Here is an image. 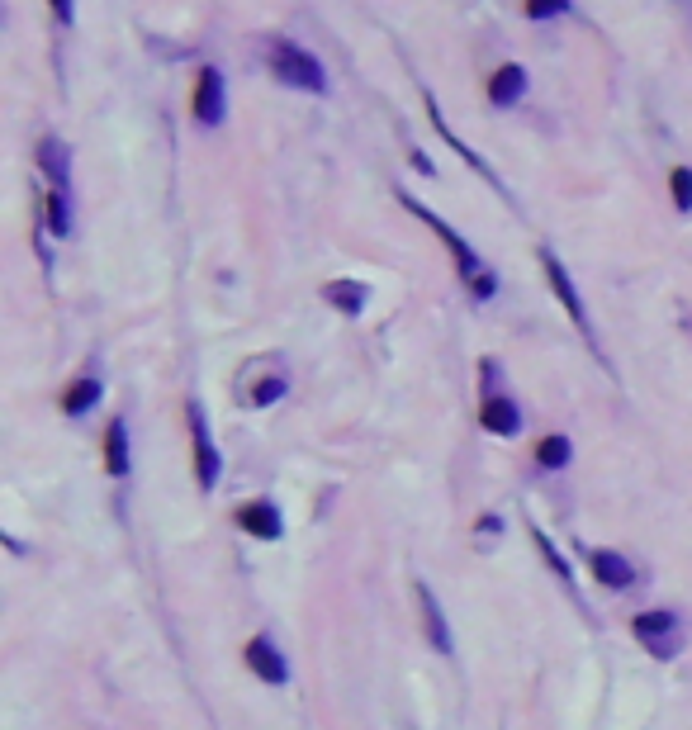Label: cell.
<instances>
[{"instance_id":"6da1fadb","label":"cell","mask_w":692,"mask_h":730,"mask_svg":"<svg viewBox=\"0 0 692 730\" xmlns=\"http://www.w3.org/2000/svg\"><path fill=\"white\" fill-rule=\"evenodd\" d=\"M403 204H408V209H413V214H418L422 223H427V228H432V233H437L441 242H446V247H451V256H456V266H460V275H465V285H470V294L474 299H493V294H498V275L493 271H484V261H479V256L470 252V242L460 238L456 228H451V223H441L437 214H432V209H427V204H418L413 200V195H399Z\"/></svg>"},{"instance_id":"7a4b0ae2","label":"cell","mask_w":692,"mask_h":730,"mask_svg":"<svg viewBox=\"0 0 692 730\" xmlns=\"http://www.w3.org/2000/svg\"><path fill=\"white\" fill-rule=\"evenodd\" d=\"M266 62H271V72L280 86H294V91H313L323 95L328 91V72H323V62L309 53V48H299L290 38H266Z\"/></svg>"},{"instance_id":"3957f363","label":"cell","mask_w":692,"mask_h":730,"mask_svg":"<svg viewBox=\"0 0 692 730\" xmlns=\"http://www.w3.org/2000/svg\"><path fill=\"white\" fill-rule=\"evenodd\" d=\"M636 640L655 659H674L683 650V621L674 612H640L636 617Z\"/></svg>"},{"instance_id":"277c9868","label":"cell","mask_w":692,"mask_h":730,"mask_svg":"<svg viewBox=\"0 0 692 730\" xmlns=\"http://www.w3.org/2000/svg\"><path fill=\"white\" fill-rule=\"evenodd\" d=\"M190 441H195V479H200V489L209 493L214 484H219V446H214V432H209V418H204V408L195 399H190Z\"/></svg>"},{"instance_id":"5b68a950","label":"cell","mask_w":692,"mask_h":730,"mask_svg":"<svg viewBox=\"0 0 692 730\" xmlns=\"http://www.w3.org/2000/svg\"><path fill=\"white\" fill-rule=\"evenodd\" d=\"M190 114L200 119L204 128L223 124L228 114V95H223V76L219 67H200V81H195V100H190Z\"/></svg>"},{"instance_id":"8992f818","label":"cell","mask_w":692,"mask_h":730,"mask_svg":"<svg viewBox=\"0 0 692 730\" xmlns=\"http://www.w3.org/2000/svg\"><path fill=\"white\" fill-rule=\"evenodd\" d=\"M541 266H546V280H550V290H555V299H560V304L569 309V318H574V328H579L583 337H593V328H588V309H583V299H579V290H574L569 271L560 266V256L541 252Z\"/></svg>"},{"instance_id":"52a82bcc","label":"cell","mask_w":692,"mask_h":730,"mask_svg":"<svg viewBox=\"0 0 692 730\" xmlns=\"http://www.w3.org/2000/svg\"><path fill=\"white\" fill-rule=\"evenodd\" d=\"M413 593H418V612H422V631H427V640L437 645L441 655H451V626H446V612H441L437 593H432L427 584H418Z\"/></svg>"},{"instance_id":"ba28073f","label":"cell","mask_w":692,"mask_h":730,"mask_svg":"<svg viewBox=\"0 0 692 730\" xmlns=\"http://www.w3.org/2000/svg\"><path fill=\"white\" fill-rule=\"evenodd\" d=\"M38 166H43V176L53 181V190H72V152H67V143L62 138H43L38 143Z\"/></svg>"},{"instance_id":"9c48e42d","label":"cell","mask_w":692,"mask_h":730,"mask_svg":"<svg viewBox=\"0 0 692 730\" xmlns=\"http://www.w3.org/2000/svg\"><path fill=\"white\" fill-rule=\"evenodd\" d=\"M247 664H252L256 678H266V683H285L290 678V664H285V655L275 650L266 636H252L247 640Z\"/></svg>"},{"instance_id":"30bf717a","label":"cell","mask_w":692,"mask_h":730,"mask_svg":"<svg viewBox=\"0 0 692 730\" xmlns=\"http://www.w3.org/2000/svg\"><path fill=\"white\" fill-rule=\"evenodd\" d=\"M479 422L489 427L493 437H517V427H522V413H517V403L503 399V394H489L484 399V413H479Z\"/></svg>"},{"instance_id":"8fae6325","label":"cell","mask_w":692,"mask_h":730,"mask_svg":"<svg viewBox=\"0 0 692 730\" xmlns=\"http://www.w3.org/2000/svg\"><path fill=\"white\" fill-rule=\"evenodd\" d=\"M593 579L607 588H631L636 584V565L626 555H617V550H598L593 555Z\"/></svg>"},{"instance_id":"7c38bea8","label":"cell","mask_w":692,"mask_h":730,"mask_svg":"<svg viewBox=\"0 0 692 730\" xmlns=\"http://www.w3.org/2000/svg\"><path fill=\"white\" fill-rule=\"evenodd\" d=\"M522 95H527V72H522L517 62H503V67L489 76V100L493 105H517Z\"/></svg>"},{"instance_id":"4fadbf2b","label":"cell","mask_w":692,"mask_h":730,"mask_svg":"<svg viewBox=\"0 0 692 730\" xmlns=\"http://www.w3.org/2000/svg\"><path fill=\"white\" fill-rule=\"evenodd\" d=\"M237 522H242V531H252L261 541L280 536V512H275V503H247V508L237 512Z\"/></svg>"},{"instance_id":"5bb4252c","label":"cell","mask_w":692,"mask_h":730,"mask_svg":"<svg viewBox=\"0 0 692 730\" xmlns=\"http://www.w3.org/2000/svg\"><path fill=\"white\" fill-rule=\"evenodd\" d=\"M323 299H328L332 309H342V313H351V318H356V313L365 309L370 290H365L361 280H328V285H323Z\"/></svg>"},{"instance_id":"9a60e30c","label":"cell","mask_w":692,"mask_h":730,"mask_svg":"<svg viewBox=\"0 0 692 730\" xmlns=\"http://www.w3.org/2000/svg\"><path fill=\"white\" fill-rule=\"evenodd\" d=\"M105 465H110L114 479L128 475V427L119 418L110 422V432H105Z\"/></svg>"},{"instance_id":"2e32d148","label":"cell","mask_w":692,"mask_h":730,"mask_svg":"<svg viewBox=\"0 0 692 730\" xmlns=\"http://www.w3.org/2000/svg\"><path fill=\"white\" fill-rule=\"evenodd\" d=\"M95 403H100V380H76L72 389H67V399H62V408H67L72 418H81V413H91Z\"/></svg>"},{"instance_id":"e0dca14e","label":"cell","mask_w":692,"mask_h":730,"mask_svg":"<svg viewBox=\"0 0 692 730\" xmlns=\"http://www.w3.org/2000/svg\"><path fill=\"white\" fill-rule=\"evenodd\" d=\"M536 465L541 470H565L569 465V437H546L536 446Z\"/></svg>"},{"instance_id":"ac0fdd59","label":"cell","mask_w":692,"mask_h":730,"mask_svg":"<svg viewBox=\"0 0 692 730\" xmlns=\"http://www.w3.org/2000/svg\"><path fill=\"white\" fill-rule=\"evenodd\" d=\"M48 228H53L57 238H67V233H72V204H67V195H62V190H53V195H48Z\"/></svg>"},{"instance_id":"d6986e66","label":"cell","mask_w":692,"mask_h":730,"mask_svg":"<svg viewBox=\"0 0 692 730\" xmlns=\"http://www.w3.org/2000/svg\"><path fill=\"white\" fill-rule=\"evenodd\" d=\"M574 10V0H527V19H560Z\"/></svg>"},{"instance_id":"ffe728a7","label":"cell","mask_w":692,"mask_h":730,"mask_svg":"<svg viewBox=\"0 0 692 730\" xmlns=\"http://www.w3.org/2000/svg\"><path fill=\"white\" fill-rule=\"evenodd\" d=\"M531 536H536V546H541V555H546V560H550V569H555V574H560V579H565V584L574 588V574H569V565H565V560H560V550L550 546V536H546V531H531Z\"/></svg>"},{"instance_id":"44dd1931","label":"cell","mask_w":692,"mask_h":730,"mask_svg":"<svg viewBox=\"0 0 692 730\" xmlns=\"http://www.w3.org/2000/svg\"><path fill=\"white\" fill-rule=\"evenodd\" d=\"M669 185H674V204L683 209V214H692V171H688V166H678Z\"/></svg>"},{"instance_id":"7402d4cb","label":"cell","mask_w":692,"mask_h":730,"mask_svg":"<svg viewBox=\"0 0 692 730\" xmlns=\"http://www.w3.org/2000/svg\"><path fill=\"white\" fill-rule=\"evenodd\" d=\"M48 5H53L57 24H72V19H76V5H72V0H48Z\"/></svg>"}]
</instances>
